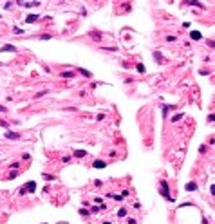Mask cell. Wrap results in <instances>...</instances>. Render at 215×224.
I'll return each mask as SVG.
<instances>
[{"label": "cell", "mask_w": 215, "mask_h": 224, "mask_svg": "<svg viewBox=\"0 0 215 224\" xmlns=\"http://www.w3.org/2000/svg\"><path fill=\"white\" fill-rule=\"evenodd\" d=\"M16 175H18V172H16V170H14V172H11V174H9V179H14V177H16Z\"/></svg>", "instance_id": "21"}, {"label": "cell", "mask_w": 215, "mask_h": 224, "mask_svg": "<svg viewBox=\"0 0 215 224\" xmlns=\"http://www.w3.org/2000/svg\"><path fill=\"white\" fill-rule=\"evenodd\" d=\"M16 4L22 5V7H36V5H40V2H36V0H34V2H22V0H20V2H16Z\"/></svg>", "instance_id": "3"}, {"label": "cell", "mask_w": 215, "mask_h": 224, "mask_svg": "<svg viewBox=\"0 0 215 224\" xmlns=\"http://www.w3.org/2000/svg\"><path fill=\"white\" fill-rule=\"evenodd\" d=\"M5 137H7V139H18L20 134H18V132H11V130H7V132H5Z\"/></svg>", "instance_id": "5"}, {"label": "cell", "mask_w": 215, "mask_h": 224, "mask_svg": "<svg viewBox=\"0 0 215 224\" xmlns=\"http://www.w3.org/2000/svg\"><path fill=\"white\" fill-rule=\"evenodd\" d=\"M11 5H13L11 2H5V4H4V9H11Z\"/></svg>", "instance_id": "23"}, {"label": "cell", "mask_w": 215, "mask_h": 224, "mask_svg": "<svg viewBox=\"0 0 215 224\" xmlns=\"http://www.w3.org/2000/svg\"><path fill=\"white\" fill-rule=\"evenodd\" d=\"M0 51H2V52H14V51H16V47H14V45H11V43H7V45H4Z\"/></svg>", "instance_id": "4"}, {"label": "cell", "mask_w": 215, "mask_h": 224, "mask_svg": "<svg viewBox=\"0 0 215 224\" xmlns=\"http://www.w3.org/2000/svg\"><path fill=\"white\" fill-rule=\"evenodd\" d=\"M85 154H87L85 150H76V152H74V156H76V157H85Z\"/></svg>", "instance_id": "14"}, {"label": "cell", "mask_w": 215, "mask_h": 224, "mask_svg": "<svg viewBox=\"0 0 215 224\" xmlns=\"http://www.w3.org/2000/svg\"><path fill=\"white\" fill-rule=\"evenodd\" d=\"M60 76H62V78H72L74 74H72V71H63V72H62Z\"/></svg>", "instance_id": "11"}, {"label": "cell", "mask_w": 215, "mask_h": 224, "mask_svg": "<svg viewBox=\"0 0 215 224\" xmlns=\"http://www.w3.org/2000/svg\"><path fill=\"white\" fill-rule=\"evenodd\" d=\"M38 18H40V16H38V14H29V16H27V18H25V22H27V24H34V22H36V20H38Z\"/></svg>", "instance_id": "6"}, {"label": "cell", "mask_w": 215, "mask_h": 224, "mask_svg": "<svg viewBox=\"0 0 215 224\" xmlns=\"http://www.w3.org/2000/svg\"><path fill=\"white\" fill-rule=\"evenodd\" d=\"M13 31H14L16 34H22V33H24V31H22V29H18V27H13Z\"/></svg>", "instance_id": "24"}, {"label": "cell", "mask_w": 215, "mask_h": 224, "mask_svg": "<svg viewBox=\"0 0 215 224\" xmlns=\"http://www.w3.org/2000/svg\"><path fill=\"white\" fill-rule=\"evenodd\" d=\"M78 72H80L83 78H90V76H92V74H90L89 71H85V69H78Z\"/></svg>", "instance_id": "9"}, {"label": "cell", "mask_w": 215, "mask_h": 224, "mask_svg": "<svg viewBox=\"0 0 215 224\" xmlns=\"http://www.w3.org/2000/svg\"><path fill=\"white\" fill-rule=\"evenodd\" d=\"M118 215H119V217H125V215H127V210H125V208H121V210L118 212Z\"/></svg>", "instance_id": "17"}, {"label": "cell", "mask_w": 215, "mask_h": 224, "mask_svg": "<svg viewBox=\"0 0 215 224\" xmlns=\"http://www.w3.org/2000/svg\"><path fill=\"white\" fill-rule=\"evenodd\" d=\"M185 4H186V5H199V7H203V4H201V2H197V0H186Z\"/></svg>", "instance_id": "8"}, {"label": "cell", "mask_w": 215, "mask_h": 224, "mask_svg": "<svg viewBox=\"0 0 215 224\" xmlns=\"http://www.w3.org/2000/svg\"><path fill=\"white\" fill-rule=\"evenodd\" d=\"M43 179H45V181H52L54 177H52V175H49V174H43Z\"/></svg>", "instance_id": "19"}, {"label": "cell", "mask_w": 215, "mask_h": 224, "mask_svg": "<svg viewBox=\"0 0 215 224\" xmlns=\"http://www.w3.org/2000/svg\"><path fill=\"white\" fill-rule=\"evenodd\" d=\"M34 190H36V183H34V181H29V183L24 186V192H25V194H33Z\"/></svg>", "instance_id": "2"}, {"label": "cell", "mask_w": 215, "mask_h": 224, "mask_svg": "<svg viewBox=\"0 0 215 224\" xmlns=\"http://www.w3.org/2000/svg\"><path fill=\"white\" fill-rule=\"evenodd\" d=\"M154 56H156V58L159 60V63H165V58L161 56V52H159V51H156V52H154Z\"/></svg>", "instance_id": "13"}, {"label": "cell", "mask_w": 215, "mask_h": 224, "mask_svg": "<svg viewBox=\"0 0 215 224\" xmlns=\"http://www.w3.org/2000/svg\"><path fill=\"white\" fill-rule=\"evenodd\" d=\"M128 224H138V221L136 219H128Z\"/></svg>", "instance_id": "27"}, {"label": "cell", "mask_w": 215, "mask_h": 224, "mask_svg": "<svg viewBox=\"0 0 215 224\" xmlns=\"http://www.w3.org/2000/svg\"><path fill=\"white\" fill-rule=\"evenodd\" d=\"M186 190H188V192H194V190H197V185H195V183H188V185H186Z\"/></svg>", "instance_id": "12"}, {"label": "cell", "mask_w": 215, "mask_h": 224, "mask_svg": "<svg viewBox=\"0 0 215 224\" xmlns=\"http://www.w3.org/2000/svg\"><path fill=\"white\" fill-rule=\"evenodd\" d=\"M40 38H42V40H49V38H51V34H42Z\"/></svg>", "instance_id": "25"}, {"label": "cell", "mask_w": 215, "mask_h": 224, "mask_svg": "<svg viewBox=\"0 0 215 224\" xmlns=\"http://www.w3.org/2000/svg\"><path fill=\"white\" fill-rule=\"evenodd\" d=\"M136 69H138V71H139V72H145V65H141V63H139V65H138V67H136Z\"/></svg>", "instance_id": "20"}, {"label": "cell", "mask_w": 215, "mask_h": 224, "mask_svg": "<svg viewBox=\"0 0 215 224\" xmlns=\"http://www.w3.org/2000/svg\"><path fill=\"white\" fill-rule=\"evenodd\" d=\"M181 118H183V114H177V116H174V118H172V119H170V121H174V123H175V121H179V119H181Z\"/></svg>", "instance_id": "16"}, {"label": "cell", "mask_w": 215, "mask_h": 224, "mask_svg": "<svg viewBox=\"0 0 215 224\" xmlns=\"http://www.w3.org/2000/svg\"><path fill=\"white\" fill-rule=\"evenodd\" d=\"M107 163L105 161H94V168H105Z\"/></svg>", "instance_id": "10"}, {"label": "cell", "mask_w": 215, "mask_h": 224, "mask_svg": "<svg viewBox=\"0 0 215 224\" xmlns=\"http://www.w3.org/2000/svg\"><path fill=\"white\" fill-rule=\"evenodd\" d=\"M80 215H89V210H85V208H81V210H80Z\"/></svg>", "instance_id": "22"}, {"label": "cell", "mask_w": 215, "mask_h": 224, "mask_svg": "<svg viewBox=\"0 0 215 224\" xmlns=\"http://www.w3.org/2000/svg\"><path fill=\"white\" fill-rule=\"evenodd\" d=\"M190 36H192L194 40H201V38H203V34H201L199 31H192V33H190Z\"/></svg>", "instance_id": "7"}, {"label": "cell", "mask_w": 215, "mask_h": 224, "mask_svg": "<svg viewBox=\"0 0 215 224\" xmlns=\"http://www.w3.org/2000/svg\"><path fill=\"white\" fill-rule=\"evenodd\" d=\"M0 112H7V107H4V105H0Z\"/></svg>", "instance_id": "26"}, {"label": "cell", "mask_w": 215, "mask_h": 224, "mask_svg": "<svg viewBox=\"0 0 215 224\" xmlns=\"http://www.w3.org/2000/svg\"><path fill=\"white\" fill-rule=\"evenodd\" d=\"M161 195L168 201H172V195H170V190H168V183L166 181H161Z\"/></svg>", "instance_id": "1"}, {"label": "cell", "mask_w": 215, "mask_h": 224, "mask_svg": "<svg viewBox=\"0 0 215 224\" xmlns=\"http://www.w3.org/2000/svg\"><path fill=\"white\" fill-rule=\"evenodd\" d=\"M90 36H92L94 40H101V34H100V33H90Z\"/></svg>", "instance_id": "15"}, {"label": "cell", "mask_w": 215, "mask_h": 224, "mask_svg": "<svg viewBox=\"0 0 215 224\" xmlns=\"http://www.w3.org/2000/svg\"><path fill=\"white\" fill-rule=\"evenodd\" d=\"M206 148H208L206 145H201V147H199V152H201V154H204V152H206Z\"/></svg>", "instance_id": "18"}]
</instances>
